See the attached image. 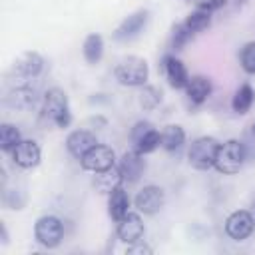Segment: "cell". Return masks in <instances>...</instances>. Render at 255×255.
Instances as JSON below:
<instances>
[{
  "label": "cell",
  "instance_id": "6da1fadb",
  "mask_svg": "<svg viewBox=\"0 0 255 255\" xmlns=\"http://www.w3.org/2000/svg\"><path fill=\"white\" fill-rule=\"evenodd\" d=\"M42 112L44 118H48L50 122H54L58 128H68L72 124V114H70V104H68V96L64 90L60 88H50L44 94L42 100Z\"/></svg>",
  "mask_w": 255,
  "mask_h": 255
},
{
  "label": "cell",
  "instance_id": "7a4b0ae2",
  "mask_svg": "<svg viewBox=\"0 0 255 255\" xmlns=\"http://www.w3.org/2000/svg\"><path fill=\"white\" fill-rule=\"evenodd\" d=\"M245 159H247V149H245L243 141L229 139V141L219 145V151H217L213 167L223 175H233L243 167Z\"/></svg>",
  "mask_w": 255,
  "mask_h": 255
},
{
  "label": "cell",
  "instance_id": "3957f363",
  "mask_svg": "<svg viewBox=\"0 0 255 255\" xmlns=\"http://www.w3.org/2000/svg\"><path fill=\"white\" fill-rule=\"evenodd\" d=\"M114 76L122 86H145L147 76H149V68L147 62L139 56H128L124 58L116 68H114Z\"/></svg>",
  "mask_w": 255,
  "mask_h": 255
},
{
  "label": "cell",
  "instance_id": "277c9868",
  "mask_svg": "<svg viewBox=\"0 0 255 255\" xmlns=\"http://www.w3.org/2000/svg\"><path fill=\"white\" fill-rule=\"evenodd\" d=\"M219 141L211 135H203V137H197L191 145H189V151H187V161L193 169H209L213 167L215 163V157H217V151H219Z\"/></svg>",
  "mask_w": 255,
  "mask_h": 255
},
{
  "label": "cell",
  "instance_id": "5b68a950",
  "mask_svg": "<svg viewBox=\"0 0 255 255\" xmlns=\"http://www.w3.org/2000/svg\"><path fill=\"white\" fill-rule=\"evenodd\" d=\"M34 237L42 247L54 249L64 239V223L56 215H42L34 225Z\"/></svg>",
  "mask_w": 255,
  "mask_h": 255
},
{
  "label": "cell",
  "instance_id": "8992f818",
  "mask_svg": "<svg viewBox=\"0 0 255 255\" xmlns=\"http://www.w3.org/2000/svg\"><path fill=\"white\" fill-rule=\"evenodd\" d=\"M80 165H82V169L92 171V173L106 171V169H110V167L116 165V151H114L110 145L96 143V145L80 159Z\"/></svg>",
  "mask_w": 255,
  "mask_h": 255
},
{
  "label": "cell",
  "instance_id": "52a82bcc",
  "mask_svg": "<svg viewBox=\"0 0 255 255\" xmlns=\"http://www.w3.org/2000/svg\"><path fill=\"white\" fill-rule=\"evenodd\" d=\"M133 205L143 215H155L165 205V193L159 185H145L133 197Z\"/></svg>",
  "mask_w": 255,
  "mask_h": 255
},
{
  "label": "cell",
  "instance_id": "ba28073f",
  "mask_svg": "<svg viewBox=\"0 0 255 255\" xmlns=\"http://www.w3.org/2000/svg\"><path fill=\"white\" fill-rule=\"evenodd\" d=\"M147 20H149V12L147 10H135L133 14L124 18L120 22V26L114 30V40L116 42H129V40H133L145 28Z\"/></svg>",
  "mask_w": 255,
  "mask_h": 255
},
{
  "label": "cell",
  "instance_id": "9c48e42d",
  "mask_svg": "<svg viewBox=\"0 0 255 255\" xmlns=\"http://www.w3.org/2000/svg\"><path fill=\"white\" fill-rule=\"evenodd\" d=\"M253 227H255V219L245 209H237L229 213V217L225 219V233L235 241L247 239L253 233Z\"/></svg>",
  "mask_w": 255,
  "mask_h": 255
},
{
  "label": "cell",
  "instance_id": "30bf717a",
  "mask_svg": "<svg viewBox=\"0 0 255 255\" xmlns=\"http://www.w3.org/2000/svg\"><path fill=\"white\" fill-rule=\"evenodd\" d=\"M12 161L22 167V169H32L40 163L42 159V151H40V145L34 141V139H22L12 151Z\"/></svg>",
  "mask_w": 255,
  "mask_h": 255
},
{
  "label": "cell",
  "instance_id": "8fae6325",
  "mask_svg": "<svg viewBox=\"0 0 255 255\" xmlns=\"http://www.w3.org/2000/svg\"><path fill=\"white\" fill-rule=\"evenodd\" d=\"M118 237L124 241V243H133V241H139L145 233V225L139 217V211L133 213V211H128L120 221H118V229H116Z\"/></svg>",
  "mask_w": 255,
  "mask_h": 255
},
{
  "label": "cell",
  "instance_id": "7c38bea8",
  "mask_svg": "<svg viewBox=\"0 0 255 255\" xmlns=\"http://www.w3.org/2000/svg\"><path fill=\"white\" fill-rule=\"evenodd\" d=\"M118 169H120V175L124 179V183H135L143 169H145V161H143V155L137 153L135 149H129L122 155L120 163H118Z\"/></svg>",
  "mask_w": 255,
  "mask_h": 255
},
{
  "label": "cell",
  "instance_id": "4fadbf2b",
  "mask_svg": "<svg viewBox=\"0 0 255 255\" xmlns=\"http://www.w3.org/2000/svg\"><path fill=\"white\" fill-rule=\"evenodd\" d=\"M96 143H98L96 133H92L90 129H74L66 137V147H68L70 155H74L76 159H82Z\"/></svg>",
  "mask_w": 255,
  "mask_h": 255
},
{
  "label": "cell",
  "instance_id": "5bb4252c",
  "mask_svg": "<svg viewBox=\"0 0 255 255\" xmlns=\"http://www.w3.org/2000/svg\"><path fill=\"white\" fill-rule=\"evenodd\" d=\"M161 70H163V74H165V78H167V82H169L171 88L181 90V88L187 86L189 74H187L183 62L177 60L175 56H165L163 62H161Z\"/></svg>",
  "mask_w": 255,
  "mask_h": 255
},
{
  "label": "cell",
  "instance_id": "9a60e30c",
  "mask_svg": "<svg viewBox=\"0 0 255 255\" xmlns=\"http://www.w3.org/2000/svg\"><path fill=\"white\" fill-rule=\"evenodd\" d=\"M38 102V92L28 86V84H22V86H16L8 96H6V104L10 108H16V110H30L34 108Z\"/></svg>",
  "mask_w": 255,
  "mask_h": 255
},
{
  "label": "cell",
  "instance_id": "2e32d148",
  "mask_svg": "<svg viewBox=\"0 0 255 255\" xmlns=\"http://www.w3.org/2000/svg\"><path fill=\"white\" fill-rule=\"evenodd\" d=\"M42 68H44V58H42L40 54H36V52H26V54H22V56L16 60V64H14L16 76L26 78V80L36 78V76L42 72Z\"/></svg>",
  "mask_w": 255,
  "mask_h": 255
},
{
  "label": "cell",
  "instance_id": "e0dca14e",
  "mask_svg": "<svg viewBox=\"0 0 255 255\" xmlns=\"http://www.w3.org/2000/svg\"><path fill=\"white\" fill-rule=\"evenodd\" d=\"M128 211H129V195L120 183L108 193V213L114 221H120Z\"/></svg>",
  "mask_w": 255,
  "mask_h": 255
},
{
  "label": "cell",
  "instance_id": "ac0fdd59",
  "mask_svg": "<svg viewBox=\"0 0 255 255\" xmlns=\"http://www.w3.org/2000/svg\"><path fill=\"white\" fill-rule=\"evenodd\" d=\"M183 90H185L189 102H193V104H203V102L209 98V94H211V82H209V78H205V76H191V78L187 80V86H185Z\"/></svg>",
  "mask_w": 255,
  "mask_h": 255
},
{
  "label": "cell",
  "instance_id": "d6986e66",
  "mask_svg": "<svg viewBox=\"0 0 255 255\" xmlns=\"http://www.w3.org/2000/svg\"><path fill=\"white\" fill-rule=\"evenodd\" d=\"M183 141H185V131H183L181 126L169 124V126L163 128V131H161V147L163 149L175 151V149H179L183 145Z\"/></svg>",
  "mask_w": 255,
  "mask_h": 255
},
{
  "label": "cell",
  "instance_id": "ffe728a7",
  "mask_svg": "<svg viewBox=\"0 0 255 255\" xmlns=\"http://www.w3.org/2000/svg\"><path fill=\"white\" fill-rule=\"evenodd\" d=\"M82 54H84L88 64H98L102 60V56H104V38L100 34L86 36L84 46H82Z\"/></svg>",
  "mask_w": 255,
  "mask_h": 255
},
{
  "label": "cell",
  "instance_id": "44dd1931",
  "mask_svg": "<svg viewBox=\"0 0 255 255\" xmlns=\"http://www.w3.org/2000/svg\"><path fill=\"white\" fill-rule=\"evenodd\" d=\"M120 183H124V179H122V175H120V169L114 165V167H110V169H106V171H100V173H96V179H94V185L102 191V193H110L114 187H118Z\"/></svg>",
  "mask_w": 255,
  "mask_h": 255
},
{
  "label": "cell",
  "instance_id": "7402d4cb",
  "mask_svg": "<svg viewBox=\"0 0 255 255\" xmlns=\"http://www.w3.org/2000/svg\"><path fill=\"white\" fill-rule=\"evenodd\" d=\"M253 100H255L253 88H251L249 84H243V86H239V90L235 92V96H233V100H231V108H233L235 114H247L249 108H251V104H253Z\"/></svg>",
  "mask_w": 255,
  "mask_h": 255
},
{
  "label": "cell",
  "instance_id": "603a6c76",
  "mask_svg": "<svg viewBox=\"0 0 255 255\" xmlns=\"http://www.w3.org/2000/svg\"><path fill=\"white\" fill-rule=\"evenodd\" d=\"M159 145H161V133H159L155 128L147 129L137 141H133V149H135L137 153H141V155L155 151Z\"/></svg>",
  "mask_w": 255,
  "mask_h": 255
},
{
  "label": "cell",
  "instance_id": "cb8c5ba5",
  "mask_svg": "<svg viewBox=\"0 0 255 255\" xmlns=\"http://www.w3.org/2000/svg\"><path fill=\"white\" fill-rule=\"evenodd\" d=\"M185 28L191 32V34H197V32H203L209 24H211V12L203 10V8H197L193 10L187 18H185Z\"/></svg>",
  "mask_w": 255,
  "mask_h": 255
},
{
  "label": "cell",
  "instance_id": "d4e9b609",
  "mask_svg": "<svg viewBox=\"0 0 255 255\" xmlns=\"http://www.w3.org/2000/svg\"><path fill=\"white\" fill-rule=\"evenodd\" d=\"M20 141H22V135L16 126H12V124L0 126V149L2 151H12Z\"/></svg>",
  "mask_w": 255,
  "mask_h": 255
},
{
  "label": "cell",
  "instance_id": "484cf974",
  "mask_svg": "<svg viewBox=\"0 0 255 255\" xmlns=\"http://www.w3.org/2000/svg\"><path fill=\"white\" fill-rule=\"evenodd\" d=\"M161 102V92L155 88V86H143L141 88V94H139V106L143 110H153L157 108Z\"/></svg>",
  "mask_w": 255,
  "mask_h": 255
},
{
  "label": "cell",
  "instance_id": "4316f807",
  "mask_svg": "<svg viewBox=\"0 0 255 255\" xmlns=\"http://www.w3.org/2000/svg\"><path fill=\"white\" fill-rule=\"evenodd\" d=\"M239 60H241V66L247 74H255V42H249L241 48Z\"/></svg>",
  "mask_w": 255,
  "mask_h": 255
},
{
  "label": "cell",
  "instance_id": "83f0119b",
  "mask_svg": "<svg viewBox=\"0 0 255 255\" xmlns=\"http://www.w3.org/2000/svg\"><path fill=\"white\" fill-rule=\"evenodd\" d=\"M193 34L185 28V24L181 22V24H175L173 26V34H171V48L173 50H181L185 44H187V40L191 38Z\"/></svg>",
  "mask_w": 255,
  "mask_h": 255
},
{
  "label": "cell",
  "instance_id": "f1b7e54d",
  "mask_svg": "<svg viewBox=\"0 0 255 255\" xmlns=\"http://www.w3.org/2000/svg\"><path fill=\"white\" fill-rule=\"evenodd\" d=\"M126 251H128L129 255H151V247H149V245H145L141 239H139V241L129 243Z\"/></svg>",
  "mask_w": 255,
  "mask_h": 255
},
{
  "label": "cell",
  "instance_id": "f546056e",
  "mask_svg": "<svg viewBox=\"0 0 255 255\" xmlns=\"http://www.w3.org/2000/svg\"><path fill=\"white\" fill-rule=\"evenodd\" d=\"M151 128H153V126H151L149 122H137V124L131 128V133H129L131 143H133V141H137V139H139V137H141V135H143L147 129H151Z\"/></svg>",
  "mask_w": 255,
  "mask_h": 255
},
{
  "label": "cell",
  "instance_id": "4dcf8cb0",
  "mask_svg": "<svg viewBox=\"0 0 255 255\" xmlns=\"http://www.w3.org/2000/svg\"><path fill=\"white\" fill-rule=\"evenodd\" d=\"M225 4H227V0H201L199 2V8H203L207 12H215V10L223 8Z\"/></svg>",
  "mask_w": 255,
  "mask_h": 255
},
{
  "label": "cell",
  "instance_id": "1f68e13d",
  "mask_svg": "<svg viewBox=\"0 0 255 255\" xmlns=\"http://www.w3.org/2000/svg\"><path fill=\"white\" fill-rule=\"evenodd\" d=\"M0 233H2V243L6 245L8 243V231H6V225L4 223H0Z\"/></svg>",
  "mask_w": 255,
  "mask_h": 255
}]
</instances>
